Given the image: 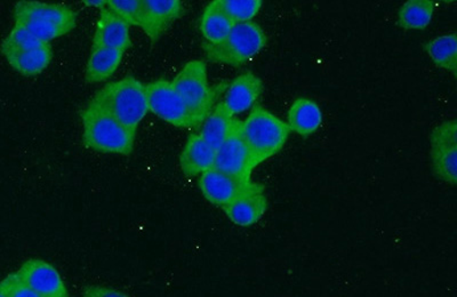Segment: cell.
<instances>
[{
	"label": "cell",
	"mask_w": 457,
	"mask_h": 297,
	"mask_svg": "<svg viewBox=\"0 0 457 297\" xmlns=\"http://www.w3.org/2000/svg\"><path fill=\"white\" fill-rule=\"evenodd\" d=\"M242 133L257 167L284 148L291 129L262 105H254L247 120L242 121Z\"/></svg>",
	"instance_id": "277c9868"
},
{
	"label": "cell",
	"mask_w": 457,
	"mask_h": 297,
	"mask_svg": "<svg viewBox=\"0 0 457 297\" xmlns=\"http://www.w3.org/2000/svg\"><path fill=\"white\" fill-rule=\"evenodd\" d=\"M235 23L223 11L220 0L208 4L200 19V32L207 44L221 43L234 28Z\"/></svg>",
	"instance_id": "ffe728a7"
},
{
	"label": "cell",
	"mask_w": 457,
	"mask_h": 297,
	"mask_svg": "<svg viewBox=\"0 0 457 297\" xmlns=\"http://www.w3.org/2000/svg\"><path fill=\"white\" fill-rule=\"evenodd\" d=\"M183 13L185 7L179 0H145L140 27L151 42L156 43Z\"/></svg>",
	"instance_id": "4fadbf2b"
},
{
	"label": "cell",
	"mask_w": 457,
	"mask_h": 297,
	"mask_svg": "<svg viewBox=\"0 0 457 297\" xmlns=\"http://www.w3.org/2000/svg\"><path fill=\"white\" fill-rule=\"evenodd\" d=\"M124 56V52L112 48L92 47L86 64L85 79L88 84L100 83L116 72Z\"/></svg>",
	"instance_id": "d6986e66"
},
{
	"label": "cell",
	"mask_w": 457,
	"mask_h": 297,
	"mask_svg": "<svg viewBox=\"0 0 457 297\" xmlns=\"http://www.w3.org/2000/svg\"><path fill=\"white\" fill-rule=\"evenodd\" d=\"M262 92L263 83L259 77L252 72L243 73L228 87L223 104L232 116L239 115L254 107Z\"/></svg>",
	"instance_id": "9a60e30c"
},
{
	"label": "cell",
	"mask_w": 457,
	"mask_h": 297,
	"mask_svg": "<svg viewBox=\"0 0 457 297\" xmlns=\"http://www.w3.org/2000/svg\"><path fill=\"white\" fill-rule=\"evenodd\" d=\"M132 46L129 37V26L112 11L104 8L97 20L94 32L92 47L112 48L124 52Z\"/></svg>",
	"instance_id": "5bb4252c"
},
{
	"label": "cell",
	"mask_w": 457,
	"mask_h": 297,
	"mask_svg": "<svg viewBox=\"0 0 457 297\" xmlns=\"http://www.w3.org/2000/svg\"><path fill=\"white\" fill-rule=\"evenodd\" d=\"M145 0H108L109 10L129 26H141Z\"/></svg>",
	"instance_id": "d4e9b609"
},
{
	"label": "cell",
	"mask_w": 457,
	"mask_h": 297,
	"mask_svg": "<svg viewBox=\"0 0 457 297\" xmlns=\"http://www.w3.org/2000/svg\"><path fill=\"white\" fill-rule=\"evenodd\" d=\"M16 274L39 297H69L59 271L43 260H28Z\"/></svg>",
	"instance_id": "30bf717a"
},
{
	"label": "cell",
	"mask_w": 457,
	"mask_h": 297,
	"mask_svg": "<svg viewBox=\"0 0 457 297\" xmlns=\"http://www.w3.org/2000/svg\"><path fill=\"white\" fill-rule=\"evenodd\" d=\"M252 183L231 177L213 167L200 175L199 188L206 201L223 209L251 186Z\"/></svg>",
	"instance_id": "8fae6325"
},
{
	"label": "cell",
	"mask_w": 457,
	"mask_h": 297,
	"mask_svg": "<svg viewBox=\"0 0 457 297\" xmlns=\"http://www.w3.org/2000/svg\"><path fill=\"white\" fill-rule=\"evenodd\" d=\"M234 116L228 112L223 102L216 104L210 115L204 120L203 128L199 136L203 140L216 152L222 145L223 142L231 131L234 125Z\"/></svg>",
	"instance_id": "44dd1931"
},
{
	"label": "cell",
	"mask_w": 457,
	"mask_h": 297,
	"mask_svg": "<svg viewBox=\"0 0 457 297\" xmlns=\"http://www.w3.org/2000/svg\"><path fill=\"white\" fill-rule=\"evenodd\" d=\"M267 209L263 186L257 183H252L238 197L223 207L228 219L238 227L254 226L263 218Z\"/></svg>",
	"instance_id": "7c38bea8"
},
{
	"label": "cell",
	"mask_w": 457,
	"mask_h": 297,
	"mask_svg": "<svg viewBox=\"0 0 457 297\" xmlns=\"http://www.w3.org/2000/svg\"><path fill=\"white\" fill-rule=\"evenodd\" d=\"M216 152L208 145L199 134H191L187 140L179 165L186 177H197L213 169Z\"/></svg>",
	"instance_id": "2e32d148"
},
{
	"label": "cell",
	"mask_w": 457,
	"mask_h": 297,
	"mask_svg": "<svg viewBox=\"0 0 457 297\" xmlns=\"http://www.w3.org/2000/svg\"><path fill=\"white\" fill-rule=\"evenodd\" d=\"M4 58L15 71L21 73L22 76L34 77L50 66L53 51L51 44L46 43L30 50L11 53Z\"/></svg>",
	"instance_id": "ac0fdd59"
},
{
	"label": "cell",
	"mask_w": 457,
	"mask_h": 297,
	"mask_svg": "<svg viewBox=\"0 0 457 297\" xmlns=\"http://www.w3.org/2000/svg\"><path fill=\"white\" fill-rule=\"evenodd\" d=\"M80 117L83 121V142L86 148L125 156L132 153L136 134L129 132L107 112L88 103L81 110Z\"/></svg>",
	"instance_id": "3957f363"
},
{
	"label": "cell",
	"mask_w": 457,
	"mask_h": 297,
	"mask_svg": "<svg viewBox=\"0 0 457 297\" xmlns=\"http://www.w3.org/2000/svg\"><path fill=\"white\" fill-rule=\"evenodd\" d=\"M214 169L244 181H251L254 161L242 133V121L236 120L226 141L216 150Z\"/></svg>",
	"instance_id": "ba28073f"
},
{
	"label": "cell",
	"mask_w": 457,
	"mask_h": 297,
	"mask_svg": "<svg viewBox=\"0 0 457 297\" xmlns=\"http://www.w3.org/2000/svg\"><path fill=\"white\" fill-rule=\"evenodd\" d=\"M89 103L107 112L133 134H137L138 125L149 111L145 85L134 77L105 85Z\"/></svg>",
	"instance_id": "6da1fadb"
},
{
	"label": "cell",
	"mask_w": 457,
	"mask_h": 297,
	"mask_svg": "<svg viewBox=\"0 0 457 297\" xmlns=\"http://www.w3.org/2000/svg\"><path fill=\"white\" fill-rule=\"evenodd\" d=\"M175 91L185 101L187 107L205 120L214 108L218 91L208 83L205 61L194 60L187 63L171 81Z\"/></svg>",
	"instance_id": "8992f818"
},
{
	"label": "cell",
	"mask_w": 457,
	"mask_h": 297,
	"mask_svg": "<svg viewBox=\"0 0 457 297\" xmlns=\"http://www.w3.org/2000/svg\"><path fill=\"white\" fill-rule=\"evenodd\" d=\"M84 4L88 7H97L104 10L105 5H108V0H85Z\"/></svg>",
	"instance_id": "83f0119b"
},
{
	"label": "cell",
	"mask_w": 457,
	"mask_h": 297,
	"mask_svg": "<svg viewBox=\"0 0 457 297\" xmlns=\"http://www.w3.org/2000/svg\"><path fill=\"white\" fill-rule=\"evenodd\" d=\"M220 3L235 24L252 22L263 5L262 0H220Z\"/></svg>",
	"instance_id": "cb8c5ba5"
},
{
	"label": "cell",
	"mask_w": 457,
	"mask_h": 297,
	"mask_svg": "<svg viewBox=\"0 0 457 297\" xmlns=\"http://www.w3.org/2000/svg\"><path fill=\"white\" fill-rule=\"evenodd\" d=\"M81 297H129L124 293L104 286H88Z\"/></svg>",
	"instance_id": "4316f807"
},
{
	"label": "cell",
	"mask_w": 457,
	"mask_h": 297,
	"mask_svg": "<svg viewBox=\"0 0 457 297\" xmlns=\"http://www.w3.org/2000/svg\"><path fill=\"white\" fill-rule=\"evenodd\" d=\"M0 292L5 297H39L20 278L16 272L7 276L3 282H0Z\"/></svg>",
	"instance_id": "484cf974"
},
{
	"label": "cell",
	"mask_w": 457,
	"mask_h": 297,
	"mask_svg": "<svg viewBox=\"0 0 457 297\" xmlns=\"http://www.w3.org/2000/svg\"><path fill=\"white\" fill-rule=\"evenodd\" d=\"M436 4L431 0H408L398 13L399 26L407 30L426 29L434 19Z\"/></svg>",
	"instance_id": "7402d4cb"
},
{
	"label": "cell",
	"mask_w": 457,
	"mask_h": 297,
	"mask_svg": "<svg viewBox=\"0 0 457 297\" xmlns=\"http://www.w3.org/2000/svg\"><path fill=\"white\" fill-rule=\"evenodd\" d=\"M0 297H5V295H4L2 292H0Z\"/></svg>",
	"instance_id": "f1b7e54d"
},
{
	"label": "cell",
	"mask_w": 457,
	"mask_h": 297,
	"mask_svg": "<svg viewBox=\"0 0 457 297\" xmlns=\"http://www.w3.org/2000/svg\"><path fill=\"white\" fill-rule=\"evenodd\" d=\"M13 16L15 24L45 43L69 34L77 23L75 12L59 4L19 2L14 6Z\"/></svg>",
	"instance_id": "7a4b0ae2"
},
{
	"label": "cell",
	"mask_w": 457,
	"mask_h": 297,
	"mask_svg": "<svg viewBox=\"0 0 457 297\" xmlns=\"http://www.w3.org/2000/svg\"><path fill=\"white\" fill-rule=\"evenodd\" d=\"M146 99L149 111L153 112L166 123L179 128H197L204 120L195 115L187 107L185 101L175 91L173 84L169 80H156L145 85Z\"/></svg>",
	"instance_id": "52a82bcc"
},
{
	"label": "cell",
	"mask_w": 457,
	"mask_h": 297,
	"mask_svg": "<svg viewBox=\"0 0 457 297\" xmlns=\"http://www.w3.org/2000/svg\"><path fill=\"white\" fill-rule=\"evenodd\" d=\"M287 126L291 132L307 137L318 131L322 123V112L316 102L300 97L288 110Z\"/></svg>",
	"instance_id": "e0dca14e"
},
{
	"label": "cell",
	"mask_w": 457,
	"mask_h": 297,
	"mask_svg": "<svg viewBox=\"0 0 457 297\" xmlns=\"http://www.w3.org/2000/svg\"><path fill=\"white\" fill-rule=\"evenodd\" d=\"M426 51L436 67L444 69L456 76L457 72V36L436 37L426 45Z\"/></svg>",
	"instance_id": "603a6c76"
},
{
	"label": "cell",
	"mask_w": 457,
	"mask_h": 297,
	"mask_svg": "<svg viewBox=\"0 0 457 297\" xmlns=\"http://www.w3.org/2000/svg\"><path fill=\"white\" fill-rule=\"evenodd\" d=\"M267 45V36L254 22L235 24L221 43H204L203 47L212 62L240 67L255 58Z\"/></svg>",
	"instance_id": "5b68a950"
},
{
	"label": "cell",
	"mask_w": 457,
	"mask_h": 297,
	"mask_svg": "<svg viewBox=\"0 0 457 297\" xmlns=\"http://www.w3.org/2000/svg\"><path fill=\"white\" fill-rule=\"evenodd\" d=\"M431 160L440 180L455 186L457 182V123L448 120L431 134Z\"/></svg>",
	"instance_id": "9c48e42d"
}]
</instances>
